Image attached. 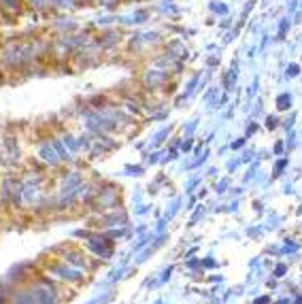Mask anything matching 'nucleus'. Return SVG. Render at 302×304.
I'll return each instance as SVG.
<instances>
[{
    "label": "nucleus",
    "mask_w": 302,
    "mask_h": 304,
    "mask_svg": "<svg viewBox=\"0 0 302 304\" xmlns=\"http://www.w3.org/2000/svg\"><path fill=\"white\" fill-rule=\"evenodd\" d=\"M290 107V96H281L279 98V109H288Z\"/></svg>",
    "instance_id": "nucleus-1"
}]
</instances>
